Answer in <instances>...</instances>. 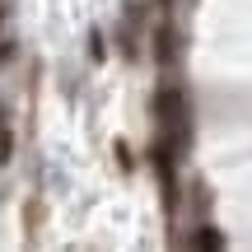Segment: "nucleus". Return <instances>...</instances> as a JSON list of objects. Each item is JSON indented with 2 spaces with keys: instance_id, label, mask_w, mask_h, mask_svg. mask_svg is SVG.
<instances>
[{
  "instance_id": "nucleus-1",
  "label": "nucleus",
  "mask_w": 252,
  "mask_h": 252,
  "mask_svg": "<svg viewBox=\"0 0 252 252\" xmlns=\"http://www.w3.org/2000/svg\"><path fill=\"white\" fill-rule=\"evenodd\" d=\"M191 248H224V234H215V229H201V234H191Z\"/></svg>"
},
{
  "instance_id": "nucleus-2",
  "label": "nucleus",
  "mask_w": 252,
  "mask_h": 252,
  "mask_svg": "<svg viewBox=\"0 0 252 252\" xmlns=\"http://www.w3.org/2000/svg\"><path fill=\"white\" fill-rule=\"evenodd\" d=\"M9 159V126H5V112H0V163Z\"/></svg>"
}]
</instances>
